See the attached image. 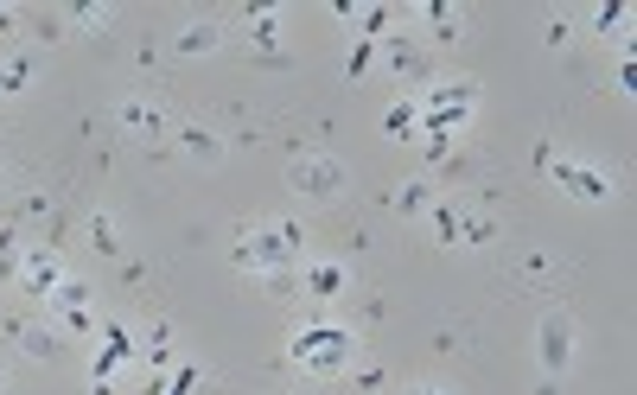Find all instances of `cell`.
Masks as SVG:
<instances>
[{"instance_id":"cb8c5ba5","label":"cell","mask_w":637,"mask_h":395,"mask_svg":"<svg viewBox=\"0 0 637 395\" xmlns=\"http://www.w3.org/2000/svg\"><path fill=\"white\" fill-rule=\"evenodd\" d=\"M13 26H20V13H13V7H0V32H13Z\"/></svg>"},{"instance_id":"5b68a950","label":"cell","mask_w":637,"mask_h":395,"mask_svg":"<svg viewBox=\"0 0 637 395\" xmlns=\"http://www.w3.org/2000/svg\"><path fill=\"white\" fill-rule=\"evenodd\" d=\"M287 192L306 198V204H338L344 192H351V166L338 160V153H319L306 147L294 166H287Z\"/></svg>"},{"instance_id":"6da1fadb","label":"cell","mask_w":637,"mask_h":395,"mask_svg":"<svg viewBox=\"0 0 637 395\" xmlns=\"http://www.w3.org/2000/svg\"><path fill=\"white\" fill-rule=\"evenodd\" d=\"M357 357H364V338L338 319H313L287 338V364L306 370V376H351Z\"/></svg>"},{"instance_id":"5bb4252c","label":"cell","mask_w":637,"mask_h":395,"mask_svg":"<svg viewBox=\"0 0 637 395\" xmlns=\"http://www.w3.org/2000/svg\"><path fill=\"white\" fill-rule=\"evenodd\" d=\"M395 211H402V217H421L427 211V204H434V192H427V179H408V185H395Z\"/></svg>"},{"instance_id":"484cf974","label":"cell","mask_w":637,"mask_h":395,"mask_svg":"<svg viewBox=\"0 0 637 395\" xmlns=\"http://www.w3.org/2000/svg\"><path fill=\"white\" fill-rule=\"evenodd\" d=\"M0 192H7V173H0Z\"/></svg>"},{"instance_id":"4fadbf2b","label":"cell","mask_w":637,"mask_h":395,"mask_svg":"<svg viewBox=\"0 0 637 395\" xmlns=\"http://www.w3.org/2000/svg\"><path fill=\"white\" fill-rule=\"evenodd\" d=\"M383 58H389L395 77H421L427 71V45H415V39H383Z\"/></svg>"},{"instance_id":"30bf717a","label":"cell","mask_w":637,"mask_h":395,"mask_svg":"<svg viewBox=\"0 0 637 395\" xmlns=\"http://www.w3.org/2000/svg\"><path fill=\"white\" fill-rule=\"evenodd\" d=\"M179 153H185V160H192V166H204V173H211V166H223V160H230V141H223V134L217 128H179Z\"/></svg>"},{"instance_id":"d4e9b609","label":"cell","mask_w":637,"mask_h":395,"mask_svg":"<svg viewBox=\"0 0 637 395\" xmlns=\"http://www.w3.org/2000/svg\"><path fill=\"white\" fill-rule=\"evenodd\" d=\"M0 389H7V370H0Z\"/></svg>"},{"instance_id":"8992f818","label":"cell","mask_w":637,"mask_h":395,"mask_svg":"<svg viewBox=\"0 0 637 395\" xmlns=\"http://www.w3.org/2000/svg\"><path fill=\"white\" fill-rule=\"evenodd\" d=\"M574 351H580V319L567 313V306H548L536 319V370L555 383V376L574 370Z\"/></svg>"},{"instance_id":"277c9868","label":"cell","mask_w":637,"mask_h":395,"mask_svg":"<svg viewBox=\"0 0 637 395\" xmlns=\"http://www.w3.org/2000/svg\"><path fill=\"white\" fill-rule=\"evenodd\" d=\"M478 96H485V90H478V77H434V83H427V96L415 102V109H421V134L453 141V134L478 115Z\"/></svg>"},{"instance_id":"9c48e42d","label":"cell","mask_w":637,"mask_h":395,"mask_svg":"<svg viewBox=\"0 0 637 395\" xmlns=\"http://www.w3.org/2000/svg\"><path fill=\"white\" fill-rule=\"evenodd\" d=\"M115 122H122V134H134V141H160V134L172 128L153 96H122L115 102Z\"/></svg>"},{"instance_id":"7c38bea8","label":"cell","mask_w":637,"mask_h":395,"mask_svg":"<svg viewBox=\"0 0 637 395\" xmlns=\"http://www.w3.org/2000/svg\"><path fill=\"white\" fill-rule=\"evenodd\" d=\"M217 45H223L217 20H192V26H179V32H172V51H179V58H211Z\"/></svg>"},{"instance_id":"44dd1931","label":"cell","mask_w":637,"mask_h":395,"mask_svg":"<svg viewBox=\"0 0 637 395\" xmlns=\"http://www.w3.org/2000/svg\"><path fill=\"white\" fill-rule=\"evenodd\" d=\"M370 64H376V45H370V39H357V51L344 58V77H364Z\"/></svg>"},{"instance_id":"ffe728a7","label":"cell","mask_w":637,"mask_h":395,"mask_svg":"<svg viewBox=\"0 0 637 395\" xmlns=\"http://www.w3.org/2000/svg\"><path fill=\"white\" fill-rule=\"evenodd\" d=\"M71 26H90V32H109L115 13L109 7H71Z\"/></svg>"},{"instance_id":"d6986e66","label":"cell","mask_w":637,"mask_h":395,"mask_svg":"<svg viewBox=\"0 0 637 395\" xmlns=\"http://www.w3.org/2000/svg\"><path fill=\"white\" fill-rule=\"evenodd\" d=\"M459 32H466V13H453V7H434V45L459 39Z\"/></svg>"},{"instance_id":"ac0fdd59","label":"cell","mask_w":637,"mask_h":395,"mask_svg":"<svg viewBox=\"0 0 637 395\" xmlns=\"http://www.w3.org/2000/svg\"><path fill=\"white\" fill-rule=\"evenodd\" d=\"M90 243H96V255H122V230H115V217L90 223Z\"/></svg>"},{"instance_id":"603a6c76","label":"cell","mask_w":637,"mask_h":395,"mask_svg":"<svg viewBox=\"0 0 637 395\" xmlns=\"http://www.w3.org/2000/svg\"><path fill=\"white\" fill-rule=\"evenodd\" d=\"M402 395H446V389H440V383H408Z\"/></svg>"},{"instance_id":"52a82bcc","label":"cell","mask_w":637,"mask_h":395,"mask_svg":"<svg viewBox=\"0 0 637 395\" xmlns=\"http://www.w3.org/2000/svg\"><path fill=\"white\" fill-rule=\"evenodd\" d=\"M427 211H434V236H440V249H485V243H491V217H485V211H472L466 198H434Z\"/></svg>"},{"instance_id":"7a4b0ae2","label":"cell","mask_w":637,"mask_h":395,"mask_svg":"<svg viewBox=\"0 0 637 395\" xmlns=\"http://www.w3.org/2000/svg\"><path fill=\"white\" fill-rule=\"evenodd\" d=\"M300 255H306V230H300V223H255V230L236 236L230 262L262 281V274H287V268H300Z\"/></svg>"},{"instance_id":"e0dca14e","label":"cell","mask_w":637,"mask_h":395,"mask_svg":"<svg viewBox=\"0 0 637 395\" xmlns=\"http://www.w3.org/2000/svg\"><path fill=\"white\" fill-rule=\"evenodd\" d=\"M383 128L389 134H421V109H415V102H395V109L383 115Z\"/></svg>"},{"instance_id":"8fae6325","label":"cell","mask_w":637,"mask_h":395,"mask_svg":"<svg viewBox=\"0 0 637 395\" xmlns=\"http://www.w3.org/2000/svg\"><path fill=\"white\" fill-rule=\"evenodd\" d=\"M344 281H351V274H344L338 262H300V294L306 300H338Z\"/></svg>"},{"instance_id":"ba28073f","label":"cell","mask_w":637,"mask_h":395,"mask_svg":"<svg viewBox=\"0 0 637 395\" xmlns=\"http://www.w3.org/2000/svg\"><path fill=\"white\" fill-rule=\"evenodd\" d=\"M13 287H20L26 300H39V306H45V300L64 287V262H58V249H51V243H26V249H20V262H13Z\"/></svg>"},{"instance_id":"7402d4cb","label":"cell","mask_w":637,"mask_h":395,"mask_svg":"<svg viewBox=\"0 0 637 395\" xmlns=\"http://www.w3.org/2000/svg\"><path fill=\"white\" fill-rule=\"evenodd\" d=\"M593 26H599V32H612V26L625 32V26H631V7H599V13H593Z\"/></svg>"},{"instance_id":"2e32d148","label":"cell","mask_w":637,"mask_h":395,"mask_svg":"<svg viewBox=\"0 0 637 395\" xmlns=\"http://www.w3.org/2000/svg\"><path fill=\"white\" fill-rule=\"evenodd\" d=\"M26 83H32V58L20 51V58H13V64H0V96H20Z\"/></svg>"},{"instance_id":"3957f363","label":"cell","mask_w":637,"mask_h":395,"mask_svg":"<svg viewBox=\"0 0 637 395\" xmlns=\"http://www.w3.org/2000/svg\"><path fill=\"white\" fill-rule=\"evenodd\" d=\"M536 166H542V179L555 185L561 198H574V204H612L618 198V179L612 173H599V166H587L580 153H567L555 141L536 147Z\"/></svg>"},{"instance_id":"9a60e30c","label":"cell","mask_w":637,"mask_h":395,"mask_svg":"<svg viewBox=\"0 0 637 395\" xmlns=\"http://www.w3.org/2000/svg\"><path fill=\"white\" fill-rule=\"evenodd\" d=\"M20 345H26V357H39V364H45V357H58L64 338H58V332H45V325H20Z\"/></svg>"}]
</instances>
